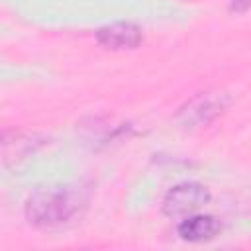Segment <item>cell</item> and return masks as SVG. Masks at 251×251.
<instances>
[{
  "label": "cell",
  "instance_id": "1",
  "mask_svg": "<svg viewBox=\"0 0 251 251\" xmlns=\"http://www.w3.org/2000/svg\"><path fill=\"white\" fill-rule=\"evenodd\" d=\"M86 206V196L69 186L43 188L29 196L25 218L37 227H59L80 216Z\"/></svg>",
  "mask_w": 251,
  "mask_h": 251
},
{
  "label": "cell",
  "instance_id": "2",
  "mask_svg": "<svg viewBox=\"0 0 251 251\" xmlns=\"http://www.w3.org/2000/svg\"><path fill=\"white\" fill-rule=\"evenodd\" d=\"M208 200H210V192L206 186L198 182H182L167 192L163 200V212L169 218L190 216L196 210H200L204 204H208Z\"/></svg>",
  "mask_w": 251,
  "mask_h": 251
},
{
  "label": "cell",
  "instance_id": "3",
  "mask_svg": "<svg viewBox=\"0 0 251 251\" xmlns=\"http://www.w3.org/2000/svg\"><path fill=\"white\" fill-rule=\"evenodd\" d=\"M226 106H227V98L224 94H214V92L198 94L180 108L178 120L186 127H200L214 122L226 110Z\"/></svg>",
  "mask_w": 251,
  "mask_h": 251
},
{
  "label": "cell",
  "instance_id": "4",
  "mask_svg": "<svg viewBox=\"0 0 251 251\" xmlns=\"http://www.w3.org/2000/svg\"><path fill=\"white\" fill-rule=\"evenodd\" d=\"M96 41L104 49L126 51V49H135L143 41V33L139 25L131 22H116V24L100 27L96 31Z\"/></svg>",
  "mask_w": 251,
  "mask_h": 251
},
{
  "label": "cell",
  "instance_id": "5",
  "mask_svg": "<svg viewBox=\"0 0 251 251\" xmlns=\"http://www.w3.org/2000/svg\"><path fill=\"white\" fill-rule=\"evenodd\" d=\"M222 226L214 216H188L176 227L178 235L190 243L210 241L220 233Z\"/></svg>",
  "mask_w": 251,
  "mask_h": 251
},
{
  "label": "cell",
  "instance_id": "6",
  "mask_svg": "<svg viewBox=\"0 0 251 251\" xmlns=\"http://www.w3.org/2000/svg\"><path fill=\"white\" fill-rule=\"evenodd\" d=\"M249 6H251V0H233L231 2V10H235V12H245Z\"/></svg>",
  "mask_w": 251,
  "mask_h": 251
}]
</instances>
